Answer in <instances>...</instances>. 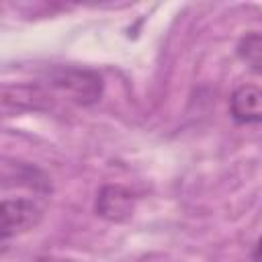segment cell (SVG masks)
I'll list each match as a JSON object with an SVG mask.
<instances>
[{"mask_svg": "<svg viewBox=\"0 0 262 262\" xmlns=\"http://www.w3.org/2000/svg\"><path fill=\"white\" fill-rule=\"evenodd\" d=\"M2 239H10L12 235L18 233H27L33 227H37V223L43 217V209L31 201V199H4L2 201Z\"/></svg>", "mask_w": 262, "mask_h": 262, "instance_id": "cell-1", "label": "cell"}, {"mask_svg": "<svg viewBox=\"0 0 262 262\" xmlns=\"http://www.w3.org/2000/svg\"><path fill=\"white\" fill-rule=\"evenodd\" d=\"M94 211L98 217L113 223L127 221L133 215V194L121 184H106L96 194Z\"/></svg>", "mask_w": 262, "mask_h": 262, "instance_id": "cell-2", "label": "cell"}, {"mask_svg": "<svg viewBox=\"0 0 262 262\" xmlns=\"http://www.w3.org/2000/svg\"><path fill=\"white\" fill-rule=\"evenodd\" d=\"M53 82L57 88L68 92L74 100L84 102V104L94 102L102 90L100 78L86 70H63L53 78Z\"/></svg>", "mask_w": 262, "mask_h": 262, "instance_id": "cell-3", "label": "cell"}, {"mask_svg": "<svg viewBox=\"0 0 262 262\" xmlns=\"http://www.w3.org/2000/svg\"><path fill=\"white\" fill-rule=\"evenodd\" d=\"M229 111L237 123H262V88L252 84L235 88L229 98Z\"/></svg>", "mask_w": 262, "mask_h": 262, "instance_id": "cell-4", "label": "cell"}, {"mask_svg": "<svg viewBox=\"0 0 262 262\" xmlns=\"http://www.w3.org/2000/svg\"><path fill=\"white\" fill-rule=\"evenodd\" d=\"M237 57L254 72H262V33H248L237 43Z\"/></svg>", "mask_w": 262, "mask_h": 262, "instance_id": "cell-5", "label": "cell"}, {"mask_svg": "<svg viewBox=\"0 0 262 262\" xmlns=\"http://www.w3.org/2000/svg\"><path fill=\"white\" fill-rule=\"evenodd\" d=\"M254 258H256V262H262V235H260V239H258V244H256Z\"/></svg>", "mask_w": 262, "mask_h": 262, "instance_id": "cell-6", "label": "cell"}]
</instances>
